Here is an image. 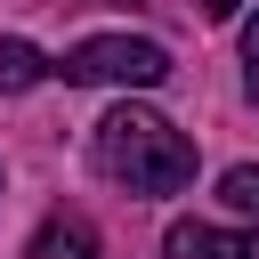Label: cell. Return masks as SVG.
Instances as JSON below:
<instances>
[{
    "mask_svg": "<svg viewBox=\"0 0 259 259\" xmlns=\"http://www.w3.org/2000/svg\"><path fill=\"white\" fill-rule=\"evenodd\" d=\"M57 73L73 89H162L170 81V49L162 40H130V32H89L81 49H65Z\"/></svg>",
    "mask_w": 259,
    "mask_h": 259,
    "instance_id": "7a4b0ae2",
    "label": "cell"
},
{
    "mask_svg": "<svg viewBox=\"0 0 259 259\" xmlns=\"http://www.w3.org/2000/svg\"><path fill=\"white\" fill-rule=\"evenodd\" d=\"M243 97L259 105V16L243 24Z\"/></svg>",
    "mask_w": 259,
    "mask_h": 259,
    "instance_id": "52a82bcc",
    "label": "cell"
},
{
    "mask_svg": "<svg viewBox=\"0 0 259 259\" xmlns=\"http://www.w3.org/2000/svg\"><path fill=\"white\" fill-rule=\"evenodd\" d=\"M162 259H259L251 227H210V219H178L162 235Z\"/></svg>",
    "mask_w": 259,
    "mask_h": 259,
    "instance_id": "3957f363",
    "label": "cell"
},
{
    "mask_svg": "<svg viewBox=\"0 0 259 259\" xmlns=\"http://www.w3.org/2000/svg\"><path fill=\"white\" fill-rule=\"evenodd\" d=\"M57 65L32 49V40H16V32H0V97H16V89H32V81H49Z\"/></svg>",
    "mask_w": 259,
    "mask_h": 259,
    "instance_id": "5b68a950",
    "label": "cell"
},
{
    "mask_svg": "<svg viewBox=\"0 0 259 259\" xmlns=\"http://www.w3.org/2000/svg\"><path fill=\"white\" fill-rule=\"evenodd\" d=\"M89 154H97V170H105L113 186H130V194H178V186H194V138L170 130L162 113H146V105L105 113L97 138H89Z\"/></svg>",
    "mask_w": 259,
    "mask_h": 259,
    "instance_id": "6da1fadb",
    "label": "cell"
},
{
    "mask_svg": "<svg viewBox=\"0 0 259 259\" xmlns=\"http://www.w3.org/2000/svg\"><path fill=\"white\" fill-rule=\"evenodd\" d=\"M194 8H202V16H235V0H194Z\"/></svg>",
    "mask_w": 259,
    "mask_h": 259,
    "instance_id": "ba28073f",
    "label": "cell"
},
{
    "mask_svg": "<svg viewBox=\"0 0 259 259\" xmlns=\"http://www.w3.org/2000/svg\"><path fill=\"white\" fill-rule=\"evenodd\" d=\"M32 259H97V227L81 210H49L32 235Z\"/></svg>",
    "mask_w": 259,
    "mask_h": 259,
    "instance_id": "277c9868",
    "label": "cell"
},
{
    "mask_svg": "<svg viewBox=\"0 0 259 259\" xmlns=\"http://www.w3.org/2000/svg\"><path fill=\"white\" fill-rule=\"evenodd\" d=\"M219 194H227V210H243V219H259V162H235V170L219 178Z\"/></svg>",
    "mask_w": 259,
    "mask_h": 259,
    "instance_id": "8992f818",
    "label": "cell"
}]
</instances>
